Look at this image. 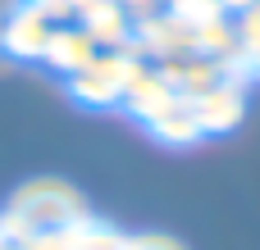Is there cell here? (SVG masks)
<instances>
[{"label":"cell","instance_id":"1","mask_svg":"<svg viewBox=\"0 0 260 250\" xmlns=\"http://www.w3.org/2000/svg\"><path fill=\"white\" fill-rule=\"evenodd\" d=\"M9 18H14V0H0V59H5V32H9Z\"/></svg>","mask_w":260,"mask_h":250}]
</instances>
